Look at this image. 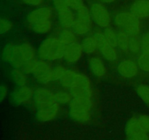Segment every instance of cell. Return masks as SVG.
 <instances>
[{
	"instance_id": "74e56055",
	"label": "cell",
	"mask_w": 149,
	"mask_h": 140,
	"mask_svg": "<svg viewBox=\"0 0 149 140\" xmlns=\"http://www.w3.org/2000/svg\"><path fill=\"white\" fill-rule=\"evenodd\" d=\"M23 2L29 4V5L38 6L40 5L41 4H42V2H43L45 0H23Z\"/></svg>"
},
{
	"instance_id": "6da1fadb",
	"label": "cell",
	"mask_w": 149,
	"mask_h": 140,
	"mask_svg": "<svg viewBox=\"0 0 149 140\" xmlns=\"http://www.w3.org/2000/svg\"><path fill=\"white\" fill-rule=\"evenodd\" d=\"M54 80L68 90L78 86L91 87L90 78L82 73L73 71L63 66H57L54 68Z\"/></svg>"
},
{
	"instance_id": "d6a6232c",
	"label": "cell",
	"mask_w": 149,
	"mask_h": 140,
	"mask_svg": "<svg viewBox=\"0 0 149 140\" xmlns=\"http://www.w3.org/2000/svg\"><path fill=\"white\" fill-rule=\"evenodd\" d=\"M13 23L7 18H1L0 20V31L1 34H6L13 29Z\"/></svg>"
},
{
	"instance_id": "4316f807",
	"label": "cell",
	"mask_w": 149,
	"mask_h": 140,
	"mask_svg": "<svg viewBox=\"0 0 149 140\" xmlns=\"http://www.w3.org/2000/svg\"><path fill=\"white\" fill-rule=\"evenodd\" d=\"M142 49L141 37L137 35H130L129 42V50L132 52H138Z\"/></svg>"
},
{
	"instance_id": "52a82bcc",
	"label": "cell",
	"mask_w": 149,
	"mask_h": 140,
	"mask_svg": "<svg viewBox=\"0 0 149 140\" xmlns=\"http://www.w3.org/2000/svg\"><path fill=\"white\" fill-rule=\"evenodd\" d=\"M35 80L42 84H47L54 80V68L47 61L39 60L33 73Z\"/></svg>"
},
{
	"instance_id": "d4e9b609",
	"label": "cell",
	"mask_w": 149,
	"mask_h": 140,
	"mask_svg": "<svg viewBox=\"0 0 149 140\" xmlns=\"http://www.w3.org/2000/svg\"><path fill=\"white\" fill-rule=\"evenodd\" d=\"M138 67L141 70L148 72L149 71V50H143L141 52L137 61Z\"/></svg>"
},
{
	"instance_id": "7402d4cb",
	"label": "cell",
	"mask_w": 149,
	"mask_h": 140,
	"mask_svg": "<svg viewBox=\"0 0 149 140\" xmlns=\"http://www.w3.org/2000/svg\"><path fill=\"white\" fill-rule=\"evenodd\" d=\"M52 21L51 19L49 20H42V21L39 22L36 24L31 26L32 30L36 34H48L52 29Z\"/></svg>"
},
{
	"instance_id": "9a60e30c",
	"label": "cell",
	"mask_w": 149,
	"mask_h": 140,
	"mask_svg": "<svg viewBox=\"0 0 149 140\" xmlns=\"http://www.w3.org/2000/svg\"><path fill=\"white\" fill-rule=\"evenodd\" d=\"M130 12L140 20L149 18V0H136L132 3Z\"/></svg>"
},
{
	"instance_id": "603a6c76",
	"label": "cell",
	"mask_w": 149,
	"mask_h": 140,
	"mask_svg": "<svg viewBox=\"0 0 149 140\" xmlns=\"http://www.w3.org/2000/svg\"><path fill=\"white\" fill-rule=\"evenodd\" d=\"M130 35L124 31H119L117 33V47L125 52L129 51V42Z\"/></svg>"
},
{
	"instance_id": "8fae6325",
	"label": "cell",
	"mask_w": 149,
	"mask_h": 140,
	"mask_svg": "<svg viewBox=\"0 0 149 140\" xmlns=\"http://www.w3.org/2000/svg\"><path fill=\"white\" fill-rule=\"evenodd\" d=\"M139 67L138 64L133 60L125 59L119 62L117 66V71L122 77L130 79L138 74Z\"/></svg>"
},
{
	"instance_id": "ffe728a7",
	"label": "cell",
	"mask_w": 149,
	"mask_h": 140,
	"mask_svg": "<svg viewBox=\"0 0 149 140\" xmlns=\"http://www.w3.org/2000/svg\"><path fill=\"white\" fill-rule=\"evenodd\" d=\"M81 46L84 52L88 55H93L98 50V42L94 34L86 36L81 42Z\"/></svg>"
},
{
	"instance_id": "5bb4252c",
	"label": "cell",
	"mask_w": 149,
	"mask_h": 140,
	"mask_svg": "<svg viewBox=\"0 0 149 140\" xmlns=\"http://www.w3.org/2000/svg\"><path fill=\"white\" fill-rule=\"evenodd\" d=\"M33 102L36 105L43 104L52 103L56 102L55 93L52 90L45 88H39L34 92Z\"/></svg>"
},
{
	"instance_id": "f546056e",
	"label": "cell",
	"mask_w": 149,
	"mask_h": 140,
	"mask_svg": "<svg viewBox=\"0 0 149 140\" xmlns=\"http://www.w3.org/2000/svg\"><path fill=\"white\" fill-rule=\"evenodd\" d=\"M141 129L146 134H149V115H140L136 116Z\"/></svg>"
},
{
	"instance_id": "ac0fdd59",
	"label": "cell",
	"mask_w": 149,
	"mask_h": 140,
	"mask_svg": "<svg viewBox=\"0 0 149 140\" xmlns=\"http://www.w3.org/2000/svg\"><path fill=\"white\" fill-rule=\"evenodd\" d=\"M19 55L22 58L24 64L30 60L36 58V50L28 42H24L20 45H17Z\"/></svg>"
},
{
	"instance_id": "4dcf8cb0",
	"label": "cell",
	"mask_w": 149,
	"mask_h": 140,
	"mask_svg": "<svg viewBox=\"0 0 149 140\" xmlns=\"http://www.w3.org/2000/svg\"><path fill=\"white\" fill-rule=\"evenodd\" d=\"M38 61H39V60L34 58V59H32V60H30V61H27V62H26L24 64H23L21 69L23 70L25 73H26V74H33V73L34 72L35 69H36V66H37Z\"/></svg>"
},
{
	"instance_id": "8992f818",
	"label": "cell",
	"mask_w": 149,
	"mask_h": 140,
	"mask_svg": "<svg viewBox=\"0 0 149 140\" xmlns=\"http://www.w3.org/2000/svg\"><path fill=\"white\" fill-rule=\"evenodd\" d=\"M90 14L93 22L103 29H107L111 23L110 13L100 1L94 2L90 5Z\"/></svg>"
},
{
	"instance_id": "7c38bea8",
	"label": "cell",
	"mask_w": 149,
	"mask_h": 140,
	"mask_svg": "<svg viewBox=\"0 0 149 140\" xmlns=\"http://www.w3.org/2000/svg\"><path fill=\"white\" fill-rule=\"evenodd\" d=\"M52 18V10L48 7H41L31 12L27 17V21L31 26L42 20Z\"/></svg>"
},
{
	"instance_id": "d6986e66",
	"label": "cell",
	"mask_w": 149,
	"mask_h": 140,
	"mask_svg": "<svg viewBox=\"0 0 149 140\" xmlns=\"http://www.w3.org/2000/svg\"><path fill=\"white\" fill-rule=\"evenodd\" d=\"M125 132H126L128 138H134V137L138 136L141 134H144V132L142 131L141 126H140L139 123H138L136 116L132 117L127 123L126 127H125Z\"/></svg>"
},
{
	"instance_id": "f35d334b",
	"label": "cell",
	"mask_w": 149,
	"mask_h": 140,
	"mask_svg": "<svg viewBox=\"0 0 149 140\" xmlns=\"http://www.w3.org/2000/svg\"><path fill=\"white\" fill-rule=\"evenodd\" d=\"M127 140H149V136L148 134L144 133L134 138H128Z\"/></svg>"
},
{
	"instance_id": "7a4b0ae2",
	"label": "cell",
	"mask_w": 149,
	"mask_h": 140,
	"mask_svg": "<svg viewBox=\"0 0 149 140\" xmlns=\"http://www.w3.org/2000/svg\"><path fill=\"white\" fill-rule=\"evenodd\" d=\"M66 45L58 36H50L45 39L39 45L38 56L41 60L55 61L63 58Z\"/></svg>"
},
{
	"instance_id": "2e32d148",
	"label": "cell",
	"mask_w": 149,
	"mask_h": 140,
	"mask_svg": "<svg viewBox=\"0 0 149 140\" xmlns=\"http://www.w3.org/2000/svg\"><path fill=\"white\" fill-rule=\"evenodd\" d=\"M58 20L63 28L72 29L76 19V15L70 7H65L63 10L57 11Z\"/></svg>"
},
{
	"instance_id": "44dd1931",
	"label": "cell",
	"mask_w": 149,
	"mask_h": 140,
	"mask_svg": "<svg viewBox=\"0 0 149 140\" xmlns=\"http://www.w3.org/2000/svg\"><path fill=\"white\" fill-rule=\"evenodd\" d=\"M58 37L65 45L77 42V34L71 29L63 28V29L60 32Z\"/></svg>"
},
{
	"instance_id": "8d00e7d4",
	"label": "cell",
	"mask_w": 149,
	"mask_h": 140,
	"mask_svg": "<svg viewBox=\"0 0 149 140\" xmlns=\"http://www.w3.org/2000/svg\"><path fill=\"white\" fill-rule=\"evenodd\" d=\"M7 93H8V89H7V86L2 85L1 86V89H0V98H1V101H3L7 97Z\"/></svg>"
},
{
	"instance_id": "83f0119b",
	"label": "cell",
	"mask_w": 149,
	"mask_h": 140,
	"mask_svg": "<svg viewBox=\"0 0 149 140\" xmlns=\"http://www.w3.org/2000/svg\"><path fill=\"white\" fill-rule=\"evenodd\" d=\"M103 34L109 44L113 45L115 48L117 47V33L113 29L109 27L105 29Z\"/></svg>"
},
{
	"instance_id": "ba28073f",
	"label": "cell",
	"mask_w": 149,
	"mask_h": 140,
	"mask_svg": "<svg viewBox=\"0 0 149 140\" xmlns=\"http://www.w3.org/2000/svg\"><path fill=\"white\" fill-rule=\"evenodd\" d=\"M60 104L57 102L36 105V118L41 122H48L58 116Z\"/></svg>"
},
{
	"instance_id": "9c48e42d",
	"label": "cell",
	"mask_w": 149,
	"mask_h": 140,
	"mask_svg": "<svg viewBox=\"0 0 149 140\" xmlns=\"http://www.w3.org/2000/svg\"><path fill=\"white\" fill-rule=\"evenodd\" d=\"M98 42V50L103 58L109 61H113L117 58V51L115 47L109 44L101 32L94 34Z\"/></svg>"
},
{
	"instance_id": "3957f363",
	"label": "cell",
	"mask_w": 149,
	"mask_h": 140,
	"mask_svg": "<svg viewBox=\"0 0 149 140\" xmlns=\"http://www.w3.org/2000/svg\"><path fill=\"white\" fill-rule=\"evenodd\" d=\"M92 106L90 98H73L68 106L70 116L77 122H87L91 118Z\"/></svg>"
},
{
	"instance_id": "5b68a950",
	"label": "cell",
	"mask_w": 149,
	"mask_h": 140,
	"mask_svg": "<svg viewBox=\"0 0 149 140\" xmlns=\"http://www.w3.org/2000/svg\"><path fill=\"white\" fill-rule=\"evenodd\" d=\"M77 13L72 29L77 35L87 34L93 27V20L90 14V9L84 6Z\"/></svg>"
},
{
	"instance_id": "e0dca14e",
	"label": "cell",
	"mask_w": 149,
	"mask_h": 140,
	"mask_svg": "<svg viewBox=\"0 0 149 140\" xmlns=\"http://www.w3.org/2000/svg\"><path fill=\"white\" fill-rule=\"evenodd\" d=\"M89 67L92 74L98 78L104 77L107 71L103 60L97 56H93L90 58L89 61Z\"/></svg>"
},
{
	"instance_id": "f1b7e54d",
	"label": "cell",
	"mask_w": 149,
	"mask_h": 140,
	"mask_svg": "<svg viewBox=\"0 0 149 140\" xmlns=\"http://www.w3.org/2000/svg\"><path fill=\"white\" fill-rule=\"evenodd\" d=\"M137 93L138 96L145 103L149 104V85L146 84H141L137 87Z\"/></svg>"
},
{
	"instance_id": "d590c367",
	"label": "cell",
	"mask_w": 149,
	"mask_h": 140,
	"mask_svg": "<svg viewBox=\"0 0 149 140\" xmlns=\"http://www.w3.org/2000/svg\"><path fill=\"white\" fill-rule=\"evenodd\" d=\"M141 44L143 50H149V33L145 34L141 37Z\"/></svg>"
},
{
	"instance_id": "836d02e7",
	"label": "cell",
	"mask_w": 149,
	"mask_h": 140,
	"mask_svg": "<svg viewBox=\"0 0 149 140\" xmlns=\"http://www.w3.org/2000/svg\"><path fill=\"white\" fill-rule=\"evenodd\" d=\"M67 3L71 10L77 12L85 6L83 0H67Z\"/></svg>"
},
{
	"instance_id": "30bf717a",
	"label": "cell",
	"mask_w": 149,
	"mask_h": 140,
	"mask_svg": "<svg viewBox=\"0 0 149 140\" xmlns=\"http://www.w3.org/2000/svg\"><path fill=\"white\" fill-rule=\"evenodd\" d=\"M84 52L81 44L78 42L68 45L65 47L63 59L68 64H76L81 59Z\"/></svg>"
},
{
	"instance_id": "1f68e13d",
	"label": "cell",
	"mask_w": 149,
	"mask_h": 140,
	"mask_svg": "<svg viewBox=\"0 0 149 140\" xmlns=\"http://www.w3.org/2000/svg\"><path fill=\"white\" fill-rule=\"evenodd\" d=\"M15 45L13 44H9L4 48L2 50V58L7 62H10L11 58L13 57V51H14Z\"/></svg>"
},
{
	"instance_id": "484cf974",
	"label": "cell",
	"mask_w": 149,
	"mask_h": 140,
	"mask_svg": "<svg viewBox=\"0 0 149 140\" xmlns=\"http://www.w3.org/2000/svg\"><path fill=\"white\" fill-rule=\"evenodd\" d=\"M55 99L56 102L59 104H69L73 99V96L70 91H65V90H60L55 92Z\"/></svg>"
},
{
	"instance_id": "e575fe53",
	"label": "cell",
	"mask_w": 149,
	"mask_h": 140,
	"mask_svg": "<svg viewBox=\"0 0 149 140\" xmlns=\"http://www.w3.org/2000/svg\"><path fill=\"white\" fill-rule=\"evenodd\" d=\"M53 4L56 11L63 10L65 7H69L67 3V0H53Z\"/></svg>"
},
{
	"instance_id": "4fadbf2b",
	"label": "cell",
	"mask_w": 149,
	"mask_h": 140,
	"mask_svg": "<svg viewBox=\"0 0 149 140\" xmlns=\"http://www.w3.org/2000/svg\"><path fill=\"white\" fill-rule=\"evenodd\" d=\"M35 90L30 86H18L13 93V100L17 104H26L33 99Z\"/></svg>"
},
{
	"instance_id": "277c9868",
	"label": "cell",
	"mask_w": 149,
	"mask_h": 140,
	"mask_svg": "<svg viewBox=\"0 0 149 140\" xmlns=\"http://www.w3.org/2000/svg\"><path fill=\"white\" fill-rule=\"evenodd\" d=\"M114 23L119 29L130 35L139 34L141 32V20L131 12H123L117 14L114 18Z\"/></svg>"
},
{
	"instance_id": "cb8c5ba5",
	"label": "cell",
	"mask_w": 149,
	"mask_h": 140,
	"mask_svg": "<svg viewBox=\"0 0 149 140\" xmlns=\"http://www.w3.org/2000/svg\"><path fill=\"white\" fill-rule=\"evenodd\" d=\"M12 77L17 85L23 86L27 84V77L26 73H25L21 69L15 68L12 71Z\"/></svg>"
},
{
	"instance_id": "ab89813d",
	"label": "cell",
	"mask_w": 149,
	"mask_h": 140,
	"mask_svg": "<svg viewBox=\"0 0 149 140\" xmlns=\"http://www.w3.org/2000/svg\"><path fill=\"white\" fill-rule=\"evenodd\" d=\"M97 1H100V2L108 3V4H109V3L113 2V1H116V0H97Z\"/></svg>"
}]
</instances>
